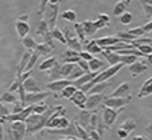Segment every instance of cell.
Masks as SVG:
<instances>
[{
    "label": "cell",
    "instance_id": "cell-1",
    "mask_svg": "<svg viewBox=\"0 0 152 140\" xmlns=\"http://www.w3.org/2000/svg\"><path fill=\"white\" fill-rule=\"evenodd\" d=\"M58 111V107H50L47 112H44L43 115H36L32 114L28 119L26 120V127H27V135H35L36 132H39L40 130L45 128L47 122L50 120V117L52 116L55 112Z\"/></svg>",
    "mask_w": 152,
    "mask_h": 140
},
{
    "label": "cell",
    "instance_id": "cell-2",
    "mask_svg": "<svg viewBox=\"0 0 152 140\" xmlns=\"http://www.w3.org/2000/svg\"><path fill=\"white\" fill-rule=\"evenodd\" d=\"M123 67H124V64H123V63H120V64H118V66H113V67H110V68L104 69V71L100 72V74L97 75V76L95 77V79L92 80L91 83L86 84L84 87H81L80 90L83 91L84 93H86V92H89V91H91L96 84H100V83H105V82H108V80H110L112 76H115V75L118 74V72L120 71L121 68H123Z\"/></svg>",
    "mask_w": 152,
    "mask_h": 140
},
{
    "label": "cell",
    "instance_id": "cell-3",
    "mask_svg": "<svg viewBox=\"0 0 152 140\" xmlns=\"http://www.w3.org/2000/svg\"><path fill=\"white\" fill-rule=\"evenodd\" d=\"M59 7H60V1H48L47 8H45L43 20L47 21L48 27H50V31L56 28V19H58Z\"/></svg>",
    "mask_w": 152,
    "mask_h": 140
},
{
    "label": "cell",
    "instance_id": "cell-4",
    "mask_svg": "<svg viewBox=\"0 0 152 140\" xmlns=\"http://www.w3.org/2000/svg\"><path fill=\"white\" fill-rule=\"evenodd\" d=\"M123 112V108L121 109H112V108H108V107L103 106V123L105 125V130H110L113 124H115L116 119L118 116Z\"/></svg>",
    "mask_w": 152,
    "mask_h": 140
},
{
    "label": "cell",
    "instance_id": "cell-5",
    "mask_svg": "<svg viewBox=\"0 0 152 140\" xmlns=\"http://www.w3.org/2000/svg\"><path fill=\"white\" fill-rule=\"evenodd\" d=\"M132 96H128V98H105L103 104L104 107H108V108L112 109H121L124 108V106L131 103Z\"/></svg>",
    "mask_w": 152,
    "mask_h": 140
},
{
    "label": "cell",
    "instance_id": "cell-6",
    "mask_svg": "<svg viewBox=\"0 0 152 140\" xmlns=\"http://www.w3.org/2000/svg\"><path fill=\"white\" fill-rule=\"evenodd\" d=\"M50 93L48 92H37V93H27L26 95V101H24L23 106L26 107H29V106H36V104L42 103L44 99L48 98Z\"/></svg>",
    "mask_w": 152,
    "mask_h": 140
},
{
    "label": "cell",
    "instance_id": "cell-7",
    "mask_svg": "<svg viewBox=\"0 0 152 140\" xmlns=\"http://www.w3.org/2000/svg\"><path fill=\"white\" fill-rule=\"evenodd\" d=\"M11 131H12V136L13 140H23L24 136L27 135V127L26 123L23 122H16V123H11Z\"/></svg>",
    "mask_w": 152,
    "mask_h": 140
},
{
    "label": "cell",
    "instance_id": "cell-8",
    "mask_svg": "<svg viewBox=\"0 0 152 140\" xmlns=\"http://www.w3.org/2000/svg\"><path fill=\"white\" fill-rule=\"evenodd\" d=\"M69 85H72V83L69 82V80L67 79H60V80H55V82H50L47 84V88L50 91H52V92H55L56 95H60V92L64 90V88L69 87Z\"/></svg>",
    "mask_w": 152,
    "mask_h": 140
},
{
    "label": "cell",
    "instance_id": "cell-9",
    "mask_svg": "<svg viewBox=\"0 0 152 140\" xmlns=\"http://www.w3.org/2000/svg\"><path fill=\"white\" fill-rule=\"evenodd\" d=\"M104 99H105V96L103 95V93L88 95V96H87V101H86V109H88V111L95 109L97 106H100V104L104 101Z\"/></svg>",
    "mask_w": 152,
    "mask_h": 140
},
{
    "label": "cell",
    "instance_id": "cell-10",
    "mask_svg": "<svg viewBox=\"0 0 152 140\" xmlns=\"http://www.w3.org/2000/svg\"><path fill=\"white\" fill-rule=\"evenodd\" d=\"M61 60H63L64 64H77L81 59H80L79 52L68 48V50H66L63 53H61Z\"/></svg>",
    "mask_w": 152,
    "mask_h": 140
},
{
    "label": "cell",
    "instance_id": "cell-11",
    "mask_svg": "<svg viewBox=\"0 0 152 140\" xmlns=\"http://www.w3.org/2000/svg\"><path fill=\"white\" fill-rule=\"evenodd\" d=\"M92 112L94 111H88V109H81L80 112H79V115L75 117V122L77 123L79 125H81L83 128H88L89 125V120H91V116H92Z\"/></svg>",
    "mask_w": 152,
    "mask_h": 140
},
{
    "label": "cell",
    "instance_id": "cell-12",
    "mask_svg": "<svg viewBox=\"0 0 152 140\" xmlns=\"http://www.w3.org/2000/svg\"><path fill=\"white\" fill-rule=\"evenodd\" d=\"M31 56H32V52H29V51H27V52L23 53V56H21V60L19 61V64H18L16 77H20L21 75L26 72V68H27V66H28V63H29V59H31Z\"/></svg>",
    "mask_w": 152,
    "mask_h": 140
},
{
    "label": "cell",
    "instance_id": "cell-13",
    "mask_svg": "<svg viewBox=\"0 0 152 140\" xmlns=\"http://www.w3.org/2000/svg\"><path fill=\"white\" fill-rule=\"evenodd\" d=\"M24 85V90H26L27 93H37V92H43L42 91V87H40V84L36 82L35 79H32V77H28V79L26 80V82L23 83Z\"/></svg>",
    "mask_w": 152,
    "mask_h": 140
},
{
    "label": "cell",
    "instance_id": "cell-14",
    "mask_svg": "<svg viewBox=\"0 0 152 140\" xmlns=\"http://www.w3.org/2000/svg\"><path fill=\"white\" fill-rule=\"evenodd\" d=\"M129 95V83H121L115 91L110 95V98H128Z\"/></svg>",
    "mask_w": 152,
    "mask_h": 140
},
{
    "label": "cell",
    "instance_id": "cell-15",
    "mask_svg": "<svg viewBox=\"0 0 152 140\" xmlns=\"http://www.w3.org/2000/svg\"><path fill=\"white\" fill-rule=\"evenodd\" d=\"M69 100L72 101V103L75 104V106H77L80 109H86V101H87V96L86 93L83 92L81 90H77V92L75 93L74 96H72Z\"/></svg>",
    "mask_w": 152,
    "mask_h": 140
},
{
    "label": "cell",
    "instance_id": "cell-16",
    "mask_svg": "<svg viewBox=\"0 0 152 140\" xmlns=\"http://www.w3.org/2000/svg\"><path fill=\"white\" fill-rule=\"evenodd\" d=\"M96 43H97L99 47H102L103 50H104V48H107V47H112V45L119 44V43H121V40L119 39V37H116V36H108V37L97 39Z\"/></svg>",
    "mask_w": 152,
    "mask_h": 140
},
{
    "label": "cell",
    "instance_id": "cell-17",
    "mask_svg": "<svg viewBox=\"0 0 152 140\" xmlns=\"http://www.w3.org/2000/svg\"><path fill=\"white\" fill-rule=\"evenodd\" d=\"M102 56L108 61V63L111 64V67L118 66V64L121 63V61H120V58H121V56L119 55L118 52H107V51H103V52H102Z\"/></svg>",
    "mask_w": 152,
    "mask_h": 140
},
{
    "label": "cell",
    "instance_id": "cell-18",
    "mask_svg": "<svg viewBox=\"0 0 152 140\" xmlns=\"http://www.w3.org/2000/svg\"><path fill=\"white\" fill-rule=\"evenodd\" d=\"M147 69H148V67L145 66L143 61H136V63H134L132 66H129V72H131L132 77H137L140 74L145 72Z\"/></svg>",
    "mask_w": 152,
    "mask_h": 140
},
{
    "label": "cell",
    "instance_id": "cell-19",
    "mask_svg": "<svg viewBox=\"0 0 152 140\" xmlns=\"http://www.w3.org/2000/svg\"><path fill=\"white\" fill-rule=\"evenodd\" d=\"M15 28H16V32H18L19 37H20L21 40H23L24 37L28 36V32H29V24L28 23H23V21L16 20Z\"/></svg>",
    "mask_w": 152,
    "mask_h": 140
},
{
    "label": "cell",
    "instance_id": "cell-20",
    "mask_svg": "<svg viewBox=\"0 0 152 140\" xmlns=\"http://www.w3.org/2000/svg\"><path fill=\"white\" fill-rule=\"evenodd\" d=\"M84 47H86L87 52L91 53V55H97V53H100V55H102V52H103V48L97 45L96 40H89V42L87 43Z\"/></svg>",
    "mask_w": 152,
    "mask_h": 140
},
{
    "label": "cell",
    "instance_id": "cell-21",
    "mask_svg": "<svg viewBox=\"0 0 152 140\" xmlns=\"http://www.w3.org/2000/svg\"><path fill=\"white\" fill-rule=\"evenodd\" d=\"M81 24H83V28H84V32H86L87 37H91L96 34L97 29H96L95 23L92 20H84V21H81Z\"/></svg>",
    "mask_w": 152,
    "mask_h": 140
},
{
    "label": "cell",
    "instance_id": "cell-22",
    "mask_svg": "<svg viewBox=\"0 0 152 140\" xmlns=\"http://www.w3.org/2000/svg\"><path fill=\"white\" fill-rule=\"evenodd\" d=\"M74 29H75V34L76 36H77V39L80 40L81 44H84V43H88L87 42V36H86V32H84V28H83V24L81 23H75L74 24Z\"/></svg>",
    "mask_w": 152,
    "mask_h": 140
},
{
    "label": "cell",
    "instance_id": "cell-23",
    "mask_svg": "<svg viewBox=\"0 0 152 140\" xmlns=\"http://www.w3.org/2000/svg\"><path fill=\"white\" fill-rule=\"evenodd\" d=\"M56 63H58V59L53 58V56L52 58L45 59V60L39 66V71H50V69H52L53 67L56 66Z\"/></svg>",
    "mask_w": 152,
    "mask_h": 140
},
{
    "label": "cell",
    "instance_id": "cell-24",
    "mask_svg": "<svg viewBox=\"0 0 152 140\" xmlns=\"http://www.w3.org/2000/svg\"><path fill=\"white\" fill-rule=\"evenodd\" d=\"M129 4V0H126V1H118L113 7L112 13L115 16H121L123 13H126V7Z\"/></svg>",
    "mask_w": 152,
    "mask_h": 140
},
{
    "label": "cell",
    "instance_id": "cell-25",
    "mask_svg": "<svg viewBox=\"0 0 152 140\" xmlns=\"http://www.w3.org/2000/svg\"><path fill=\"white\" fill-rule=\"evenodd\" d=\"M0 103L3 104H16L18 103V98H16V93H11V92H4L0 96Z\"/></svg>",
    "mask_w": 152,
    "mask_h": 140
},
{
    "label": "cell",
    "instance_id": "cell-26",
    "mask_svg": "<svg viewBox=\"0 0 152 140\" xmlns=\"http://www.w3.org/2000/svg\"><path fill=\"white\" fill-rule=\"evenodd\" d=\"M48 75H50V79L52 80V82H55V80H60V77H61V64L56 63V66L53 67L52 69L48 71Z\"/></svg>",
    "mask_w": 152,
    "mask_h": 140
},
{
    "label": "cell",
    "instance_id": "cell-27",
    "mask_svg": "<svg viewBox=\"0 0 152 140\" xmlns=\"http://www.w3.org/2000/svg\"><path fill=\"white\" fill-rule=\"evenodd\" d=\"M67 40V44H68L69 50H74L76 52L80 53L81 52V48H83V44L80 43V40L77 37H72V39H66Z\"/></svg>",
    "mask_w": 152,
    "mask_h": 140
},
{
    "label": "cell",
    "instance_id": "cell-28",
    "mask_svg": "<svg viewBox=\"0 0 152 140\" xmlns=\"http://www.w3.org/2000/svg\"><path fill=\"white\" fill-rule=\"evenodd\" d=\"M35 51H36L39 55H44L47 56L48 53H51L53 51V47H51L50 44H47V43H42V44H37L36 48H35Z\"/></svg>",
    "mask_w": 152,
    "mask_h": 140
},
{
    "label": "cell",
    "instance_id": "cell-29",
    "mask_svg": "<svg viewBox=\"0 0 152 140\" xmlns=\"http://www.w3.org/2000/svg\"><path fill=\"white\" fill-rule=\"evenodd\" d=\"M88 64H89V72H100V69L104 67V63L100 59H96V58L92 59Z\"/></svg>",
    "mask_w": 152,
    "mask_h": 140
},
{
    "label": "cell",
    "instance_id": "cell-30",
    "mask_svg": "<svg viewBox=\"0 0 152 140\" xmlns=\"http://www.w3.org/2000/svg\"><path fill=\"white\" fill-rule=\"evenodd\" d=\"M47 32H50V27H48L47 21L45 20H39L37 21V27H36V35L44 36Z\"/></svg>",
    "mask_w": 152,
    "mask_h": 140
},
{
    "label": "cell",
    "instance_id": "cell-31",
    "mask_svg": "<svg viewBox=\"0 0 152 140\" xmlns=\"http://www.w3.org/2000/svg\"><path fill=\"white\" fill-rule=\"evenodd\" d=\"M86 75V72L83 71V69L80 68V67L76 64L75 66V68H74V71L71 72V75H69V77L67 80H69V82H75V80H77V79H80L81 76H84Z\"/></svg>",
    "mask_w": 152,
    "mask_h": 140
},
{
    "label": "cell",
    "instance_id": "cell-32",
    "mask_svg": "<svg viewBox=\"0 0 152 140\" xmlns=\"http://www.w3.org/2000/svg\"><path fill=\"white\" fill-rule=\"evenodd\" d=\"M99 119L100 116L97 115V112L96 111L92 112V116H91V120H89V125L87 128V131H96L97 125H99Z\"/></svg>",
    "mask_w": 152,
    "mask_h": 140
},
{
    "label": "cell",
    "instance_id": "cell-33",
    "mask_svg": "<svg viewBox=\"0 0 152 140\" xmlns=\"http://www.w3.org/2000/svg\"><path fill=\"white\" fill-rule=\"evenodd\" d=\"M119 128L127 131V132H131V131H134L135 128H136V122H135L134 119H127V120H124V122L121 123V125Z\"/></svg>",
    "mask_w": 152,
    "mask_h": 140
},
{
    "label": "cell",
    "instance_id": "cell-34",
    "mask_svg": "<svg viewBox=\"0 0 152 140\" xmlns=\"http://www.w3.org/2000/svg\"><path fill=\"white\" fill-rule=\"evenodd\" d=\"M51 34H52L53 40H58V42L63 43V44H67V40H66V36H64L63 31H60L59 28H55L51 31Z\"/></svg>",
    "mask_w": 152,
    "mask_h": 140
},
{
    "label": "cell",
    "instance_id": "cell-35",
    "mask_svg": "<svg viewBox=\"0 0 152 140\" xmlns=\"http://www.w3.org/2000/svg\"><path fill=\"white\" fill-rule=\"evenodd\" d=\"M76 92H77V88H76L75 85H69V87L64 88V90L61 91L60 96H63V98H66V99H71Z\"/></svg>",
    "mask_w": 152,
    "mask_h": 140
},
{
    "label": "cell",
    "instance_id": "cell-36",
    "mask_svg": "<svg viewBox=\"0 0 152 140\" xmlns=\"http://www.w3.org/2000/svg\"><path fill=\"white\" fill-rule=\"evenodd\" d=\"M110 87V83L108 82H105V83H100V84H96L94 88H92L91 91H89V95H95V93H103L104 92V90L105 88H108Z\"/></svg>",
    "mask_w": 152,
    "mask_h": 140
},
{
    "label": "cell",
    "instance_id": "cell-37",
    "mask_svg": "<svg viewBox=\"0 0 152 140\" xmlns=\"http://www.w3.org/2000/svg\"><path fill=\"white\" fill-rule=\"evenodd\" d=\"M76 64H61V77H66L68 79L71 72L74 71Z\"/></svg>",
    "mask_w": 152,
    "mask_h": 140
},
{
    "label": "cell",
    "instance_id": "cell-38",
    "mask_svg": "<svg viewBox=\"0 0 152 140\" xmlns=\"http://www.w3.org/2000/svg\"><path fill=\"white\" fill-rule=\"evenodd\" d=\"M61 18H63L64 20H68V21H71V23H75V21H76V18H77V15H76L75 11L67 9V11H64V12L61 13Z\"/></svg>",
    "mask_w": 152,
    "mask_h": 140
},
{
    "label": "cell",
    "instance_id": "cell-39",
    "mask_svg": "<svg viewBox=\"0 0 152 140\" xmlns=\"http://www.w3.org/2000/svg\"><path fill=\"white\" fill-rule=\"evenodd\" d=\"M21 43H23V45H24L26 48H28V50H35V48H36V45H37V43L35 42L32 36L24 37V39L21 40Z\"/></svg>",
    "mask_w": 152,
    "mask_h": 140
},
{
    "label": "cell",
    "instance_id": "cell-40",
    "mask_svg": "<svg viewBox=\"0 0 152 140\" xmlns=\"http://www.w3.org/2000/svg\"><path fill=\"white\" fill-rule=\"evenodd\" d=\"M120 61L124 64V66H132L134 63L137 61V56H134V55H123L120 58Z\"/></svg>",
    "mask_w": 152,
    "mask_h": 140
},
{
    "label": "cell",
    "instance_id": "cell-41",
    "mask_svg": "<svg viewBox=\"0 0 152 140\" xmlns=\"http://www.w3.org/2000/svg\"><path fill=\"white\" fill-rule=\"evenodd\" d=\"M32 107H34V114H36V115H43L44 112H47L50 109V107L44 103L36 104V106H32Z\"/></svg>",
    "mask_w": 152,
    "mask_h": 140
},
{
    "label": "cell",
    "instance_id": "cell-42",
    "mask_svg": "<svg viewBox=\"0 0 152 140\" xmlns=\"http://www.w3.org/2000/svg\"><path fill=\"white\" fill-rule=\"evenodd\" d=\"M131 36L136 37V39H139V37H143V35H145L144 29H143V27H136V28H132L129 29V31H127Z\"/></svg>",
    "mask_w": 152,
    "mask_h": 140
},
{
    "label": "cell",
    "instance_id": "cell-43",
    "mask_svg": "<svg viewBox=\"0 0 152 140\" xmlns=\"http://www.w3.org/2000/svg\"><path fill=\"white\" fill-rule=\"evenodd\" d=\"M39 53L35 51V52H32V56H31V59H29V63H28V66H27V68H26V72H28V71H32V68L35 67V64H36V61H37V59H39Z\"/></svg>",
    "mask_w": 152,
    "mask_h": 140
},
{
    "label": "cell",
    "instance_id": "cell-44",
    "mask_svg": "<svg viewBox=\"0 0 152 140\" xmlns=\"http://www.w3.org/2000/svg\"><path fill=\"white\" fill-rule=\"evenodd\" d=\"M23 84V83L20 82V79L19 77H15V82L11 84V87L8 88V92H11V93H16V92H19V87Z\"/></svg>",
    "mask_w": 152,
    "mask_h": 140
},
{
    "label": "cell",
    "instance_id": "cell-45",
    "mask_svg": "<svg viewBox=\"0 0 152 140\" xmlns=\"http://www.w3.org/2000/svg\"><path fill=\"white\" fill-rule=\"evenodd\" d=\"M120 23L123 26H128V24L132 23V13L131 12H126L120 16Z\"/></svg>",
    "mask_w": 152,
    "mask_h": 140
},
{
    "label": "cell",
    "instance_id": "cell-46",
    "mask_svg": "<svg viewBox=\"0 0 152 140\" xmlns=\"http://www.w3.org/2000/svg\"><path fill=\"white\" fill-rule=\"evenodd\" d=\"M47 4H48V0H42V1H40V7H39V9H37V16L40 18V20H43V16H44Z\"/></svg>",
    "mask_w": 152,
    "mask_h": 140
},
{
    "label": "cell",
    "instance_id": "cell-47",
    "mask_svg": "<svg viewBox=\"0 0 152 140\" xmlns=\"http://www.w3.org/2000/svg\"><path fill=\"white\" fill-rule=\"evenodd\" d=\"M140 4H142L143 9H144L145 15L148 16V18H152V5L148 4V1H140Z\"/></svg>",
    "mask_w": 152,
    "mask_h": 140
},
{
    "label": "cell",
    "instance_id": "cell-48",
    "mask_svg": "<svg viewBox=\"0 0 152 140\" xmlns=\"http://www.w3.org/2000/svg\"><path fill=\"white\" fill-rule=\"evenodd\" d=\"M24 108L26 107L23 106V104L20 103V101H18L16 104H13V108H12V115H19V114H21V112L24 111Z\"/></svg>",
    "mask_w": 152,
    "mask_h": 140
},
{
    "label": "cell",
    "instance_id": "cell-49",
    "mask_svg": "<svg viewBox=\"0 0 152 140\" xmlns=\"http://www.w3.org/2000/svg\"><path fill=\"white\" fill-rule=\"evenodd\" d=\"M137 50H139L140 52H142L143 55H145V56L152 55V47H151V45H139V47H137Z\"/></svg>",
    "mask_w": 152,
    "mask_h": 140
},
{
    "label": "cell",
    "instance_id": "cell-50",
    "mask_svg": "<svg viewBox=\"0 0 152 140\" xmlns=\"http://www.w3.org/2000/svg\"><path fill=\"white\" fill-rule=\"evenodd\" d=\"M8 115H11L10 109H8L3 103H0V120H3L4 117H7Z\"/></svg>",
    "mask_w": 152,
    "mask_h": 140
},
{
    "label": "cell",
    "instance_id": "cell-51",
    "mask_svg": "<svg viewBox=\"0 0 152 140\" xmlns=\"http://www.w3.org/2000/svg\"><path fill=\"white\" fill-rule=\"evenodd\" d=\"M79 55H80V59H81V60H86V61H88V63L92 60V59H94V56H92L91 53H88L87 51H81Z\"/></svg>",
    "mask_w": 152,
    "mask_h": 140
},
{
    "label": "cell",
    "instance_id": "cell-52",
    "mask_svg": "<svg viewBox=\"0 0 152 140\" xmlns=\"http://www.w3.org/2000/svg\"><path fill=\"white\" fill-rule=\"evenodd\" d=\"M77 66L80 67L81 69H83L86 74H89V64H88V61H86V60H80L77 63Z\"/></svg>",
    "mask_w": 152,
    "mask_h": 140
},
{
    "label": "cell",
    "instance_id": "cell-53",
    "mask_svg": "<svg viewBox=\"0 0 152 140\" xmlns=\"http://www.w3.org/2000/svg\"><path fill=\"white\" fill-rule=\"evenodd\" d=\"M97 19H99V20H102L103 23H105L108 27L111 26V19H110V16L105 15V13H100V15L97 16Z\"/></svg>",
    "mask_w": 152,
    "mask_h": 140
},
{
    "label": "cell",
    "instance_id": "cell-54",
    "mask_svg": "<svg viewBox=\"0 0 152 140\" xmlns=\"http://www.w3.org/2000/svg\"><path fill=\"white\" fill-rule=\"evenodd\" d=\"M88 135H89V139L91 140H103V138L99 135L97 131H88Z\"/></svg>",
    "mask_w": 152,
    "mask_h": 140
},
{
    "label": "cell",
    "instance_id": "cell-55",
    "mask_svg": "<svg viewBox=\"0 0 152 140\" xmlns=\"http://www.w3.org/2000/svg\"><path fill=\"white\" fill-rule=\"evenodd\" d=\"M95 23V27H96V29H102V28H105V27H108L105 23H103L102 20H99V19H96V20L94 21Z\"/></svg>",
    "mask_w": 152,
    "mask_h": 140
},
{
    "label": "cell",
    "instance_id": "cell-56",
    "mask_svg": "<svg viewBox=\"0 0 152 140\" xmlns=\"http://www.w3.org/2000/svg\"><path fill=\"white\" fill-rule=\"evenodd\" d=\"M128 135H129V132H127V131L121 130V128H119V130H118V136L120 139H127V138H128Z\"/></svg>",
    "mask_w": 152,
    "mask_h": 140
},
{
    "label": "cell",
    "instance_id": "cell-57",
    "mask_svg": "<svg viewBox=\"0 0 152 140\" xmlns=\"http://www.w3.org/2000/svg\"><path fill=\"white\" fill-rule=\"evenodd\" d=\"M143 29H144V32H145V34H148V32H151V31H152V20H150L147 24H144V26H143Z\"/></svg>",
    "mask_w": 152,
    "mask_h": 140
},
{
    "label": "cell",
    "instance_id": "cell-58",
    "mask_svg": "<svg viewBox=\"0 0 152 140\" xmlns=\"http://www.w3.org/2000/svg\"><path fill=\"white\" fill-rule=\"evenodd\" d=\"M145 133H147V135L150 136V139L152 140V122L145 127Z\"/></svg>",
    "mask_w": 152,
    "mask_h": 140
},
{
    "label": "cell",
    "instance_id": "cell-59",
    "mask_svg": "<svg viewBox=\"0 0 152 140\" xmlns=\"http://www.w3.org/2000/svg\"><path fill=\"white\" fill-rule=\"evenodd\" d=\"M28 19H29L28 15H21V16H19L18 20L19 21H23V23H27V21H28Z\"/></svg>",
    "mask_w": 152,
    "mask_h": 140
},
{
    "label": "cell",
    "instance_id": "cell-60",
    "mask_svg": "<svg viewBox=\"0 0 152 140\" xmlns=\"http://www.w3.org/2000/svg\"><path fill=\"white\" fill-rule=\"evenodd\" d=\"M0 140H4V130H3V123L0 122Z\"/></svg>",
    "mask_w": 152,
    "mask_h": 140
},
{
    "label": "cell",
    "instance_id": "cell-61",
    "mask_svg": "<svg viewBox=\"0 0 152 140\" xmlns=\"http://www.w3.org/2000/svg\"><path fill=\"white\" fill-rule=\"evenodd\" d=\"M147 138H143V136H134L132 140H145Z\"/></svg>",
    "mask_w": 152,
    "mask_h": 140
},
{
    "label": "cell",
    "instance_id": "cell-62",
    "mask_svg": "<svg viewBox=\"0 0 152 140\" xmlns=\"http://www.w3.org/2000/svg\"><path fill=\"white\" fill-rule=\"evenodd\" d=\"M147 59H148V63H150L151 66H152V55H148V56H147Z\"/></svg>",
    "mask_w": 152,
    "mask_h": 140
},
{
    "label": "cell",
    "instance_id": "cell-63",
    "mask_svg": "<svg viewBox=\"0 0 152 140\" xmlns=\"http://www.w3.org/2000/svg\"><path fill=\"white\" fill-rule=\"evenodd\" d=\"M61 140H79V139H76V138H66V139H61Z\"/></svg>",
    "mask_w": 152,
    "mask_h": 140
},
{
    "label": "cell",
    "instance_id": "cell-64",
    "mask_svg": "<svg viewBox=\"0 0 152 140\" xmlns=\"http://www.w3.org/2000/svg\"><path fill=\"white\" fill-rule=\"evenodd\" d=\"M145 140H150V139H145Z\"/></svg>",
    "mask_w": 152,
    "mask_h": 140
}]
</instances>
